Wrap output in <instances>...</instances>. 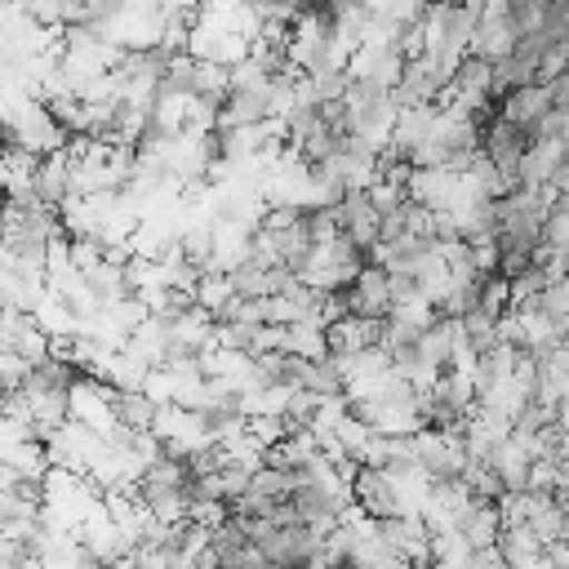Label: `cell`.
<instances>
[{
    "label": "cell",
    "instance_id": "1",
    "mask_svg": "<svg viewBox=\"0 0 569 569\" xmlns=\"http://www.w3.org/2000/svg\"><path fill=\"white\" fill-rule=\"evenodd\" d=\"M329 218H333V236H338L342 244H351L356 253H369V249L378 244L382 213L373 209V200H369L365 187H351V191L329 209Z\"/></svg>",
    "mask_w": 569,
    "mask_h": 569
},
{
    "label": "cell",
    "instance_id": "2",
    "mask_svg": "<svg viewBox=\"0 0 569 569\" xmlns=\"http://www.w3.org/2000/svg\"><path fill=\"white\" fill-rule=\"evenodd\" d=\"M351 502L369 516V520H387V516H400V480H391L387 471L378 467H365L351 476Z\"/></svg>",
    "mask_w": 569,
    "mask_h": 569
},
{
    "label": "cell",
    "instance_id": "3",
    "mask_svg": "<svg viewBox=\"0 0 569 569\" xmlns=\"http://www.w3.org/2000/svg\"><path fill=\"white\" fill-rule=\"evenodd\" d=\"M556 107H551V93H547V84H520V89H511V93H502L498 98V116L507 120V124H516V129H525L529 138H533V129L551 116Z\"/></svg>",
    "mask_w": 569,
    "mask_h": 569
}]
</instances>
